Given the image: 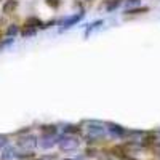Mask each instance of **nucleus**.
<instances>
[{"label":"nucleus","mask_w":160,"mask_h":160,"mask_svg":"<svg viewBox=\"0 0 160 160\" xmlns=\"http://www.w3.org/2000/svg\"><path fill=\"white\" fill-rule=\"evenodd\" d=\"M106 133V128L99 123H88V133H87V139L91 142L98 138H102Z\"/></svg>","instance_id":"nucleus-1"},{"label":"nucleus","mask_w":160,"mask_h":160,"mask_svg":"<svg viewBox=\"0 0 160 160\" xmlns=\"http://www.w3.org/2000/svg\"><path fill=\"white\" fill-rule=\"evenodd\" d=\"M59 149L64 152H69V151H75L78 148V139L77 138H61L59 139Z\"/></svg>","instance_id":"nucleus-2"},{"label":"nucleus","mask_w":160,"mask_h":160,"mask_svg":"<svg viewBox=\"0 0 160 160\" xmlns=\"http://www.w3.org/2000/svg\"><path fill=\"white\" fill-rule=\"evenodd\" d=\"M37 138L34 135H28V136H21L18 139V146L22 149H34L35 146H37Z\"/></svg>","instance_id":"nucleus-3"},{"label":"nucleus","mask_w":160,"mask_h":160,"mask_svg":"<svg viewBox=\"0 0 160 160\" xmlns=\"http://www.w3.org/2000/svg\"><path fill=\"white\" fill-rule=\"evenodd\" d=\"M59 139H61V138H56V135H43L38 144L42 146L43 149H50V148H53L56 142H59Z\"/></svg>","instance_id":"nucleus-4"},{"label":"nucleus","mask_w":160,"mask_h":160,"mask_svg":"<svg viewBox=\"0 0 160 160\" xmlns=\"http://www.w3.org/2000/svg\"><path fill=\"white\" fill-rule=\"evenodd\" d=\"M108 130L114 136H125L127 135V130L123 127H120V125H115V123H108Z\"/></svg>","instance_id":"nucleus-5"},{"label":"nucleus","mask_w":160,"mask_h":160,"mask_svg":"<svg viewBox=\"0 0 160 160\" xmlns=\"http://www.w3.org/2000/svg\"><path fill=\"white\" fill-rule=\"evenodd\" d=\"M16 8H18V0H7V2L3 3L2 11L5 13V15H10V13H13Z\"/></svg>","instance_id":"nucleus-6"},{"label":"nucleus","mask_w":160,"mask_h":160,"mask_svg":"<svg viewBox=\"0 0 160 160\" xmlns=\"http://www.w3.org/2000/svg\"><path fill=\"white\" fill-rule=\"evenodd\" d=\"M152 144H157V136L154 135V133H148V135H144V138L141 141L142 148H149V146H152Z\"/></svg>","instance_id":"nucleus-7"},{"label":"nucleus","mask_w":160,"mask_h":160,"mask_svg":"<svg viewBox=\"0 0 160 160\" xmlns=\"http://www.w3.org/2000/svg\"><path fill=\"white\" fill-rule=\"evenodd\" d=\"M82 18H83V13H78V15H75V16H72V18H69V19H66V21L62 22V29H68V28H71V26L77 24Z\"/></svg>","instance_id":"nucleus-8"},{"label":"nucleus","mask_w":160,"mask_h":160,"mask_svg":"<svg viewBox=\"0 0 160 160\" xmlns=\"http://www.w3.org/2000/svg\"><path fill=\"white\" fill-rule=\"evenodd\" d=\"M26 26H31V28H45L43 22L40 21L38 18H28V21H26Z\"/></svg>","instance_id":"nucleus-9"},{"label":"nucleus","mask_w":160,"mask_h":160,"mask_svg":"<svg viewBox=\"0 0 160 160\" xmlns=\"http://www.w3.org/2000/svg\"><path fill=\"white\" fill-rule=\"evenodd\" d=\"M13 157H16V152H15V149H13V148H7L3 151V154H2V158L3 160H8V158H13Z\"/></svg>","instance_id":"nucleus-10"},{"label":"nucleus","mask_w":160,"mask_h":160,"mask_svg":"<svg viewBox=\"0 0 160 160\" xmlns=\"http://www.w3.org/2000/svg\"><path fill=\"white\" fill-rule=\"evenodd\" d=\"M42 133L43 135H56V127L55 125H45V127H42Z\"/></svg>","instance_id":"nucleus-11"},{"label":"nucleus","mask_w":160,"mask_h":160,"mask_svg":"<svg viewBox=\"0 0 160 160\" xmlns=\"http://www.w3.org/2000/svg\"><path fill=\"white\" fill-rule=\"evenodd\" d=\"M80 130H82V128L77 127V125H68V127L64 128V131L66 133H71V135H77V133H80Z\"/></svg>","instance_id":"nucleus-12"},{"label":"nucleus","mask_w":160,"mask_h":160,"mask_svg":"<svg viewBox=\"0 0 160 160\" xmlns=\"http://www.w3.org/2000/svg\"><path fill=\"white\" fill-rule=\"evenodd\" d=\"M18 32H19V28H18L16 24H11L10 28L7 29V35H10V37H15Z\"/></svg>","instance_id":"nucleus-13"},{"label":"nucleus","mask_w":160,"mask_h":160,"mask_svg":"<svg viewBox=\"0 0 160 160\" xmlns=\"http://www.w3.org/2000/svg\"><path fill=\"white\" fill-rule=\"evenodd\" d=\"M22 37H31V35H34L35 34V28H31V26H26V28L22 29Z\"/></svg>","instance_id":"nucleus-14"},{"label":"nucleus","mask_w":160,"mask_h":160,"mask_svg":"<svg viewBox=\"0 0 160 160\" xmlns=\"http://www.w3.org/2000/svg\"><path fill=\"white\" fill-rule=\"evenodd\" d=\"M112 152H114V155H117V157H120V158H123L125 157V149L123 148H118V146H115V148L112 149Z\"/></svg>","instance_id":"nucleus-15"},{"label":"nucleus","mask_w":160,"mask_h":160,"mask_svg":"<svg viewBox=\"0 0 160 160\" xmlns=\"http://www.w3.org/2000/svg\"><path fill=\"white\" fill-rule=\"evenodd\" d=\"M146 11H149V8H135V10H127L125 13L127 15H139V13H146Z\"/></svg>","instance_id":"nucleus-16"},{"label":"nucleus","mask_w":160,"mask_h":160,"mask_svg":"<svg viewBox=\"0 0 160 160\" xmlns=\"http://www.w3.org/2000/svg\"><path fill=\"white\" fill-rule=\"evenodd\" d=\"M16 158H19V160H29V158H34V152H26V154H16Z\"/></svg>","instance_id":"nucleus-17"},{"label":"nucleus","mask_w":160,"mask_h":160,"mask_svg":"<svg viewBox=\"0 0 160 160\" xmlns=\"http://www.w3.org/2000/svg\"><path fill=\"white\" fill-rule=\"evenodd\" d=\"M45 2H47V5L51 7V8H58V7L61 5V0H45Z\"/></svg>","instance_id":"nucleus-18"},{"label":"nucleus","mask_w":160,"mask_h":160,"mask_svg":"<svg viewBox=\"0 0 160 160\" xmlns=\"http://www.w3.org/2000/svg\"><path fill=\"white\" fill-rule=\"evenodd\" d=\"M120 3H122V0H112L111 3H108V10H114V8H117Z\"/></svg>","instance_id":"nucleus-19"},{"label":"nucleus","mask_w":160,"mask_h":160,"mask_svg":"<svg viewBox=\"0 0 160 160\" xmlns=\"http://www.w3.org/2000/svg\"><path fill=\"white\" fill-rule=\"evenodd\" d=\"M8 142V138L5 136V135H0V148H2V146H5Z\"/></svg>","instance_id":"nucleus-20"},{"label":"nucleus","mask_w":160,"mask_h":160,"mask_svg":"<svg viewBox=\"0 0 160 160\" xmlns=\"http://www.w3.org/2000/svg\"><path fill=\"white\" fill-rule=\"evenodd\" d=\"M58 157L56 155H43V157H40L38 160H56Z\"/></svg>","instance_id":"nucleus-21"},{"label":"nucleus","mask_w":160,"mask_h":160,"mask_svg":"<svg viewBox=\"0 0 160 160\" xmlns=\"http://www.w3.org/2000/svg\"><path fill=\"white\" fill-rule=\"evenodd\" d=\"M13 42V38H8V40H5V42H2L0 43V48H3V47H7V45H10Z\"/></svg>","instance_id":"nucleus-22"},{"label":"nucleus","mask_w":160,"mask_h":160,"mask_svg":"<svg viewBox=\"0 0 160 160\" xmlns=\"http://www.w3.org/2000/svg\"><path fill=\"white\" fill-rule=\"evenodd\" d=\"M87 155H90V157L91 155H96V151L95 149H87Z\"/></svg>","instance_id":"nucleus-23"},{"label":"nucleus","mask_w":160,"mask_h":160,"mask_svg":"<svg viewBox=\"0 0 160 160\" xmlns=\"http://www.w3.org/2000/svg\"><path fill=\"white\" fill-rule=\"evenodd\" d=\"M155 152L160 154V142H158V141H157V144H155Z\"/></svg>","instance_id":"nucleus-24"},{"label":"nucleus","mask_w":160,"mask_h":160,"mask_svg":"<svg viewBox=\"0 0 160 160\" xmlns=\"http://www.w3.org/2000/svg\"><path fill=\"white\" fill-rule=\"evenodd\" d=\"M99 160H112V158H111L109 155H101V157H99Z\"/></svg>","instance_id":"nucleus-25"},{"label":"nucleus","mask_w":160,"mask_h":160,"mask_svg":"<svg viewBox=\"0 0 160 160\" xmlns=\"http://www.w3.org/2000/svg\"><path fill=\"white\" fill-rule=\"evenodd\" d=\"M128 2H133V3H138L139 0H128Z\"/></svg>","instance_id":"nucleus-26"},{"label":"nucleus","mask_w":160,"mask_h":160,"mask_svg":"<svg viewBox=\"0 0 160 160\" xmlns=\"http://www.w3.org/2000/svg\"><path fill=\"white\" fill-rule=\"evenodd\" d=\"M3 22H5V21H3V19H2V18H0V24H3Z\"/></svg>","instance_id":"nucleus-27"},{"label":"nucleus","mask_w":160,"mask_h":160,"mask_svg":"<svg viewBox=\"0 0 160 160\" xmlns=\"http://www.w3.org/2000/svg\"><path fill=\"white\" fill-rule=\"evenodd\" d=\"M64 160H74V158H64Z\"/></svg>","instance_id":"nucleus-28"},{"label":"nucleus","mask_w":160,"mask_h":160,"mask_svg":"<svg viewBox=\"0 0 160 160\" xmlns=\"http://www.w3.org/2000/svg\"><path fill=\"white\" fill-rule=\"evenodd\" d=\"M88 2H90V0H88Z\"/></svg>","instance_id":"nucleus-29"}]
</instances>
